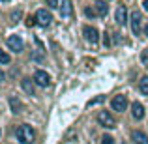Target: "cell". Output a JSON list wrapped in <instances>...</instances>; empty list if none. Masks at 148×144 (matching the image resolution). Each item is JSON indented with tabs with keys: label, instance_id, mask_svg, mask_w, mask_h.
Returning a JSON list of instances; mask_svg holds the SVG:
<instances>
[{
	"label": "cell",
	"instance_id": "obj_1",
	"mask_svg": "<svg viewBox=\"0 0 148 144\" xmlns=\"http://www.w3.org/2000/svg\"><path fill=\"white\" fill-rule=\"evenodd\" d=\"M17 141L21 144H32L34 142V131L30 126H21L17 129Z\"/></svg>",
	"mask_w": 148,
	"mask_h": 144
},
{
	"label": "cell",
	"instance_id": "obj_2",
	"mask_svg": "<svg viewBox=\"0 0 148 144\" xmlns=\"http://www.w3.org/2000/svg\"><path fill=\"white\" fill-rule=\"evenodd\" d=\"M98 122H99L103 127H107V129L116 127V120L112 118V114H111V112H107V111H101L99 114H98Z\"/></svg>",
	"mask_w": 148,
	"mask_h": 144
},
{
	"label": "cell",
	"instance_id": "obj_3",
	"mask_svg": "<svg viewBox=\"0 0 148 144\" xmlns=\"http://www.w3.org/2000/svg\"><path fill=\"white\" fill-rule=\"evenodd\" d=\"M8 47L11 51H15V53H21L25 49V41H23L21 36H10L8 38Z\"/></svg>",
	"mask_w": 148,
	"mask_h": 144
},
{
	"label": "cell",
	"instance_id": "obj_4",
	"mask_svg": "<svg viewBox=\"0 0 148 144\" xmlns=\"http://www.w3.org/2000/svg\"><path fill=\"white\" fill-rule=\"evenodd\" d=\"M111 105H112V109H114V111L124 112V111H126V107H127V97L122 96V94H118V96L112 97V103Z\"/></svg>",
	"mask_w": 148,
	"mask_h": 144
},
{
	"label": "cell",
	"instance_id": "obj_5",
	"mask_svg": "<svg viewBox=\"0 0 148 144\" xmlns=\"http://www.w3.org/2000/svg\"><path fill=\"white\" fill-rule=\"evenodd\" d=\"M36 21H38V25H41V26H49L51 21H53V15H51L47 10H40L36 13Z\"/></svg>",
	"mask_w": 148,
	"mask_h": 144
},
{
	"label": "cell",
	"instance_id": "obj_6",
	"mask_svg": "<svg viewBox=\"0 0 148 144\" xmlns=\"http://www.w3.org/2000/svg\"><path fill=\"white\" fill-rule=\"evenodd\" d=\"M34 81H36V84L38 86H49V83H51V77L47 75L45 71H41V69H38L36 73H34Z\"/></svg>",
	"mask_w": 148,
	"mask_h": 144
},
{
	"label": "cell",
	"instance_id": "obj_7",
	"mask_svg": "<svg viewBox=\"0 0 148 144\" xmlns=\"http://www.w3.org/2000/svg\"><path fill=\"white\" fill-rule=\"evenodd\" d=\"M131 30H133V34L135 36H139V32H141V13H139V11H133V13H131Z\"/></svg>",
	"mask_w": 148,
	"mask_h": 144
},
{
	"label": "cell",
	"instance_id": "obj_8",
	"mask_svg": "<svg viewBox=\"0 0 148 144\" xmlns=\"http://www.w3.org/2000/svg\"><path fill=\"white\" fill-rule=\"evenodd\" d=\"M84 38H86L88 41H92V43H98V40H99V32L94 28V26H84Z\"/></svg>",
	"mask_w": 148,
	"mask_h": 144
},
{
	"label": "cell",
	"instance_id": "obj_9",
	"mask_svg": "<svg viewBox=\"0 0 148 144\" xmlns=\"http://www.w3.org/2000/svg\"><path fill=\"white\" fill-rule=\"evenodd\" d=\"M114 17H116V23H118V25H126L127 23V8L126 6H118Z\"/></svg>",
	"mask_w": 148,
	"mask_h": 144
},
{
	"label": "cell",
	"instance_id": "obj_10",
	"mask_svg": "<svg viewBox=\"0 0 148 144\" xmlns=\"http://www.w3.org/2000/svg\"><path fill=\"white\" fill-rule=\"evenodd\" d=\"M10 107H11V112H15V114H21L23 112V103H21V99L19 97H15V96H11L10 97Z\"/></svg>",
	"mask_w": 148,
	"mask_h": 144
},
{
	"label": "cell",
	"instance_id": "obj_11",
	"mask_svg": "<svg viewBox=\"0 0 148 144\" xmlns=\"http://www.w3.org/2000/svg\"><path fill=\"white\" fill-rule=\"evenodd\" d=\"M71 13H73V4H71V0H62L60 15H62V17H69Z\"/></svg>",
	"mask_w": 148,
	"mask_h": 144
},
{
	"label": "cell",
	"instance_id": "obj_12",
	"mask_svg": "<svg viewBox=\"0 0 148 144\" xmlns=\"http://www.w3.org/2000/svg\"><path fill=\"white\" fill-rule=\"evenodd\" d=\"M131 111H133V118L135 120H143V118H145V107H143L141 103L135 101V103L131 105Z\"/></svg>",
	"mask_w": 148,
	"mask_h": 144
},
{
	"label": "cell",
	"instance_id": "obj_13",
	"mask_svg": "<svg viewBox=\"0 0 148 144\" xmlns=\"http://www.w3.org/2000/svg\"><path fill=\"white\" fill-rule=\"evenodd\" d=\"M21 84H23V90L26 92L28 96H34V92H36V88H34V83L28 79V77H25V79L21 81Z\"/></svg>",
	"mask_w": 148,
	"mask_h": 144
},
{
	"label": "cell",
	"instance_id": "obj_14",
	"mask_svg": "<svg viewBox=\"0 0 148 144\" xmlns=\"http://www.w3.org/2000/svg\"><path fill=\"white\" fill-rule=\"evenodd\" d=\"M133 141L135 144H148V137L143 131H133Z\"/></svg>",
	"mask_w": 148,
	"mask_h": 144
},
{
	"label": "cell",
	"instance_id": "obj_15",
	"mask_svg": "<svg viewBox=\"0 0 148 144\" xmlns=\"http://www.w3.org/2000/svg\"><path fill=\"white\" fill-rule=\"evenodd\" d=\"M107 11H109L107 2H98V4H96V13H98L99 17H105V15H107Z\"/></svg>",
	"mask_w": 148,
	"mask_h": 144
},
{
	"label": "cell",
	"instance_id": "obj_16",
	"mask_svg": "<svg viewBox=\"0 0 148 144\" xmlns=\"http://www.w3.org/2000/svg\"><path fill=\"white\" fill-rule=\"evenodd\" d=\"M139 90H141V94L148 96V77H143V79L139 81Z\"/></svg>",
	"mask_w": 148,
	"mask_h": 144
},
{
	"label": "cell",
	"instance_id": "obj_17",
	"mask_svg": "<svg viewBox=\"0 0 148 144\" xmlns=\"http://www.w3.org/2000/svg\"><path fill=\"white\" fill-rule=\"evenodd\" d=\"M10 60H11V58H10V54H8V53H4V51L0 49V64H10Z\"/></svg>",
	"mask_w": 148,
	"mask_h": 144
},
{
	"label": "cell",
	"instance_id": "obj_18",
	"mask_svg": "<svg viewBox=\"0 0 148 144\" xmlns=\"http://www.w3.org/2000/svg\"><path fill=\"white\" fill-rule=\"evenodd\" d=\"M103 101H105V96H98L96 99H90V101H88V107H94V105L103 103Z\"/></svg>",
	"mask_w": 148,
	"mask_h": 144
},
{
	"label": "cell",
	"instance_id": "obj_19",
	"mask_svg": "<svg viewBox=\"0 0 148 144\" xmlns=\"http://www.w3.org/2000/svg\"><path fill=\"white\" fill-rule=\"evenodd\" d=\"M101 144H114V139L111 135H105V137H101Z\"/></svg>",
	"mask_w": 148,
	"mask_h": 144
},
{
	"label": "cell",
	"instance_id": "obj_20",
	"mask_svg": "<svg viewBox=\"0 0 148 144\" xmlns=\"http://www.w3.org/2000/svg\"><path fill=\"white\" fill-rule=\"evenodd\" d=\"M141 60H143V64L148 66V49H145V51L141 53Z\"/></svg>",
	"mask_w": 148,
	"mask_h": 144
},
{
	"label": "cell",
	"instance_id": "obj_21",
	"mask_svg": "<svg viewBox=\"0 0 148 144\" xmlns=\"http://www.w3.org/2000/svg\"><path fill=\"white\" fill-rule=\"evenodd\" d=\"M84 15H86V17H96V10H90V8H86V10H84Z\"/></svg>",
	"mask_w": 148,
	"mask_h": 144
},
{
	"label": "cell",
	"instance_id": "obj_22",
	"mask_svg": "<svg viewBox=\"0 0 148 144\" xmlns=\"http://www.w3.org/2000/svg\"><path fill=\"white\" fill-rule=\"evenodd\" d=\"M49 8H58V0H45Z\"/></svg>",
	"mask_w": 148,
	"mask_h": 144
},
{
	"label": "cell",
	"instance_id": "obj_23",
	"mask_svg": "<svg viewBox=\"0 0 148 144\" xmlns=\"http://www.w3.org/2000/svg\"><path fill=\"white\" fill-rule=\"evenodd\" d=\"M36 17H28V21H26V25H28V26H32V25H36Z\"/></svg>",
	"mask_w": 148,
	"mask_h": 144
},
{
	"label": "cell",
	"instance_id": "obj_24",
	"mask_svg": "<svg viewBox=\"0 0 148 144\" xmlns=\"http://www.w3.org/2000/svg\"><path fill=\"white\" fill-rule=\"evenodd\" d=\"M103 45H105V47H109V45H111V40H109L107 34H105V38H103Z\"/></svg>",
	"mask_w": 148,
	"mask_h": 144
},
{
	"label": "cell",
	"instance_id": "obj_25",
	"mask_svg": "<svg viewBox=\"0 0 148 144\" xmlns=\"http://www.w3.org/2000/svg\"><path fill=\"white\" fill-rule=\"evenodd\" d=\"M143 8H145V10L148 11V0H145V2H143Z\"/></svg>",
	"mask_w": 148,
	"mask_h": 144
},
{
	"label": "cell",
	"instance_id": "obj_26",
	"mask_svg": "<svg viewBox=\"0 0 148 144\" xmlns=\"http://www.w3.org/2000/svg\"><path fill=\"white\" fill-rule=\"evenodd\" d=\"M145 36H148V25H146V28H145Z\"/></svg>",
	"mask_w": 148,
	"mask_h": 144
},
{
	"label": "cell",
	"instance_id": "obj_27",
	"mask_svg": "<svg viewBox=\"0 0 148 144\" xmlns=\"http://www.w3.org/2000/svg\"><path fill=\"white\" fill-rule=\"evenodd\" d=\"M0 2H8V0H0Z\"/></svg>",
	"mask_w": 148,
	"mask_h": 144
},
{
	"label": "cell",
	"instance_id": "obj_28",
	"mask_svg": "<svg viewBox=\"0 0 148 144\" xmlns=\"http://www.w3.org/2000/svg\"><path fill=\"white\" fill-rule=\"evenodd\" d=\"M0 135H2V129H0Z\"/></svg>",
	"mask_w": 148,
	"mask_h": 144
}]
</instances>
